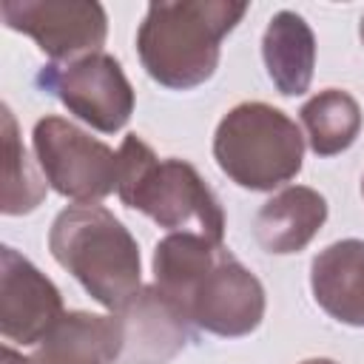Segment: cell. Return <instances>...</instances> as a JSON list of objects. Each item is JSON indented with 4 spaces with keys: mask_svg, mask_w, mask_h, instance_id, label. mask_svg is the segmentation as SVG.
<instances>
[{
    "mask_svg": "<svg viewBox=\"0 0 364 364\" xmlns=\"http://www.w3.org/2000/svg\"><path fill=\"white\" fill-rule=\"evenodd\" d=\"M37 85L54 94L77 119L100 134H117L134 114V88L119 65L105 51L85 54L71 63H51L40 71Z\"/></svg>",
    "mask_w": 364,
    "mask_h": 364,
    "instance_id": "52a82bcc",
    "label": "cell"
},
{
    "mask_svg": "<svg viewBox=\"0 0 364 364\" xmlns=\"http://www.w3.org/2000/svg\"><path fill=\"white\" fill-rule=\"evenodd\" d=\"M57 284L14 247L0 253V333L6 341L37 347L63 316Z\"/></svg>",
    "mask_w": 364,
    "mask_h": 364,
    "instance_id": "9c48e42d",
    "label": "cell"
},
{
    "mask_svg": "<svg viewBox=\"0 0 364 364\" xmlns=\"http://www.w3.org/2000/svg\"><path fill=\"white\" fill-rule=\"evenodd\" d=\"M31 145L46 182L77 205H91L119 188V151L94 139L71 119L43 117L34 122Z\"/></svg>",
    "mask_w": 364,
    "mask_h": 364,
    "instance_id": "5b68a950",
    "label": "cell"
},
{
    "mask_svg": "<svg viewBox=\"0 0 364 364\" xmlns=\"http://www.w3.org/2000/svg\"><path fill=\"white\" fill-rule=\"evenodd\" d=\"M0 14L57 65L102 51L108 37V14L94 0H3Z\"/></svg>",
    "mask_w": 364,
    "mask_h": 364,
    "instance_id": "ba28073f",
    "label": "cell"
},
{
    "mask_svg": "<svg viewBox=\"0 0 364 364\" xmlns=\"http://www.w3.org/2000/svg\"><path fill=\"white\" fill-rule=\"evenodd\" d=\"M262 60L279 94L301 97L316 68V37L307 20L290 9L276 11L262 37Z\"/></svg>",
    "mask_w": 364,
    "mask_h": 364,
    "instance_id": "5bb4252c",
    "label": "cell"
},
{
    "mask_svg": "<svg viewBox=\"0 0 364 364\" xmlns=\"http://www.w3.org/2000/svg\"><path fill=\"white\" fill-rule=\"evenodd\" d=\"M301 125L307 131L310 151L316 156H336L347 151L361 131V105L350 91L324 88L313 94L301 111Z\"/></svg>",
    "mask_w": 364,
    "mask_h": 364,
    "instance_id": "9a60e30c",
    "label": "cell"
},
{
    "mask_svg": "<svg viewBox=\"0 0 364 364\" xmlns=\"http://www.w3.org/2000/svg\"><path fill=\"white\" fill-rule=\"evenodd\" d=\"M327 222V199L307 185H287L273 193L253 219L262 250L287 256L304 250Z\"/></svg>",
    "mask_w": 364,
    "mask_h": 364,
    "instance_id": "7c38bea8",
    "label": "cell"
},
{
    "mask_svg": "<svg viewBox=\"0 0 364 364\" xmlns=\"http://www.w3.org/2000/svg\"><path fill=\"white\" fill-rule=\"evenodd\" d=\"M179 307L193 327L219 338H242L262 324L267 296L259 276L222 245L185 290Z\"/></svg>",
    "mask_w": 364,
    "mask_h": 364,
    "instance_id": "8992f818",
    "label": "cell"
},
{
    "mask_svg": "<svg viewBox=\"0 0 364 364\" xmlns=\"http://www.w3.org/2000/svg\"><path fill=\"white\" fill-rule=\"evenodd\" d=\"M122 350L119 318L68 310L37 344L31 364H117Z\"/></svg>",
    "mask_w": 364,
    "mask_h": 364,
    "instance_id": "4fadbf2b",
    "label": "cell"
},
{
    "mask_svg": "<svg viewBox=\"0 0 364 364\" xmlns=\"http://www.w3.org/2000/svg\"><path fill=\"white\" fill-rule=\"evenodd\" d=\"M48 182L37 173L34 162L28 159V151L20 139L17 122L11 108L3 102V196L0 210L6 216H23L40 208L46 199Z\"/></svg>",
    "mask_w": 364,
    "mask_h": 364,
    "instance_id": "2e32d148",
    "label": "cell"
},
{
    "mask_svg": "<svg viewBox=\"0 0 364 364\" xmlns=\"http://www.w3.org/2000/svg\"><path fill=\"white\" fill-rule=\"evenodd\" d=\"M3 364H31V358L20 355L17 350H11V347L6 344V347H3Z\"/></svg>",
    "mask_w": 364,
    "mask_h": 364,
    "instance_id": "e0dca14e",
    "label": "cell"
},
{
    "mask_svg": "<svg viewBox=\"0 0 364 364\" xmlns=\"http://www.w3.org/2000/svg\"><path fill=\"white\" fill-rule=\"evenodd\" d=\"M114 316L122 330L117 364H171L191 341V318L156 284L139 287Z\"/></svg>",
    "mask_w": 364,
    "mask_h": 364,
    "instance_id": "30bf717a",
    "label": "cell"
},
{
    "mask_svg": "<svg viewBox=\"0 0 364 364\" xmlns=\"http://www.w3.org/2000/svg\"><path fill=\"white\" fill-rule=\"evenodd\" d=\"M247 3L176 0L151 3L136 31V54L148 77L171 91L208 82L219 68L222 40L242 23Z\"/></svg>",
    "mask_w": 364,
    "mask_h": 364,
    "instance_id": "6da1fadb",
    "label": "cell"
},
{
    "mask_svg": "<svg viewBox=\"0 0 364 364\" xmlns=\"http://www.w3.org/2000/svg\"><path fill=\"white\" fill-rule=\"evenodd\" d=\"M361 196H364V179H361Z\"/></svg>",
    "mask_w": 364,
    "mask_h": 364,
    "instance_id": "ffe728a7",
    "label": "cell"
},
{
    "mask_svg": "<svg viewBox=\"0 0 364 364\" xmlns=\"http://www.w3.org/2000/svg\"><path fill=\"white\" fill-rule=\"evenodd\" d=\"M48 250L105 310H122L142 287L139 245L102 205H68L48 230Z\"/></svg>",
    "mask_w": 364,
    "mask_h": 364,
    "instance_id": "7a4b0ae2",
    "label": "cell"
},
{
    "mask_svg": "<svg viewBox=\"0 0 364 364\" xmlns=\"http://www.w3.org/2000/svg\"><path fill=\"white\" fill-rule=\"evenodd\" d=\"M213 159L239 188L273 191L301 171L304 134L282 108L239 102L216 125Z\"/></svg>",
    "mask_w": 364,
    "mask_h": 364,
    "instance_id": "277c9868",
    "label": "cell"
},
{
    "mask_svg": "<svg viewBox=\"0 0 364 364\" xmlns=\"http://www.w3.org/2000/svg\"><path fill=\"white\" fill-rule=\"evenodd\" d=\"M358 37H361V46H364V14H361V23H358Z\"/></svg>",
    "mask_w": 364,
    "mask_h": 364,
    "instance_id": "d6986e66",
    "label": "cell"
},
{
    "mask_svg": "<svg viewBox=\"0 0 364 364\" xmlns=\"http://www.w3.org/2000/svg\"><path fill=\"white\" fill-rule=\"evenodd\" d=\"M299 364H338V361H333V358H304Z\"/></svg>",
    "mask_w": 364,
    "mask_h": 364,
    "instance_id": "ac0fdd59",
    "label": "cell"
},
{
    "mask_svg": "<svg viewBox=\"0 0 364 364\" xmlns=\"http://www.w3.org/2000/svg\"><path fill=\"white\" fill-rule=\"evenodd\" d=\"M117 193L122 205L171 233H196L219 245L225 239V210L199 171L176 156L159 159L136 134H128L119 145Z\"/></svg>",
    "mask_w": 364,
    "mask_h": 364,
    "instance_id": "3957f363",
    "label": "cell"
},
{
    "mask_svg": "<svg viewBox=\"0 0 364 364\" xmlns=\"http://www.w3.org/2000/svg\"><path fill=\"white\" fill-rule=\"evenodd\" d=\"M316 304L336 321L364 327V239H341L310 262Z\"/></svg>",
    "mask_w": 364,
    "mask_h": 364,
    "instance_id": "8fae6325",
    "label": "cell"
}]
</instances>
